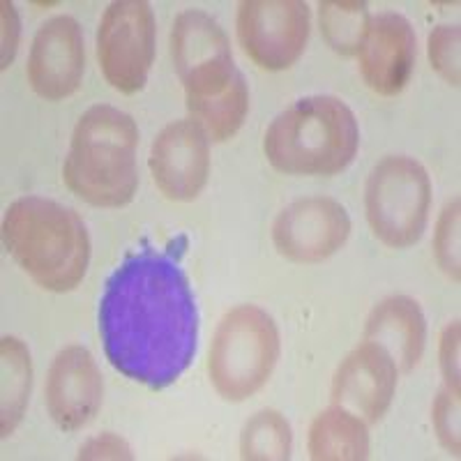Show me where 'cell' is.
<instances>
[{
	"label": "cell",
	"mask_w": 461,
	"mask_h": 461,
	"mask_svg": "<svg viewBox=\"0 0 461 461\" xmlns=\"http://www.w3.org/2000/svg\"><path fill=\"white\" fill-rule=\"evenodd\" d=\"M97 323L115 372L152 390L178 381L199 339L196 303L178 254H130L106 279Z\"/></svg>",
	"instance_id": "6da1fadb"
},
{
	"label": "cell",
	"mask_w": 461,
	"mask_h": 461,
	"mask_svg": "<svg viewBox=\"0 0 461 461\" xmlns=\"http://www.w3.org/2000/svg\"><path fill=\"white\" fill-rule=\"evenodd\" d=\"M3 242L37 286L68 294L88 270L90 238L74 210L42 196H23L7 208Z\"/></svg>",
	"instance_id": "7a4b0ae2"
},
{
	"label": "cell",
	"mask_w": 461,
	"mask_h": 461,
	"mask_svg": "<svg viewBox=\"0 0 461 461\" xmlns=\"http://www.w3.org/2000/svg\"><path fill=\"white\" fill-rule=\"evenodd\" d=\"M139 127L109 104L90 106L74 127L63 164L72 194L97 208H122L137 194Z\"/></svg>",
	"instance_id": "3957f363"
},
{
	"label": "cell",
	"mask_w": 461,
	"mask_h": 461,
	"mask_svg": "<svg viewBox=\"0 0 461 461\" xmlns=\"http://www.w3.org/2000/svg\"><path fill=\"white\" fill-rule=\"evenodd\" d=\"M360 127L346 102L310 95L277 115L267 127L263 152L286 176H337L356 158Z\"/></svg>",
	"instance_id": "277c9868"
},
{
	"label": "cell",
	"mask_w": 461,
	"mask_h": 461,
	"mask_svg": "<svg viewBox=\"0 0 461 461\" xmlns=\"http://www.w3.org/2000/svg\"><path fill=\"white\" fill-rule=\"evenodd\" d=\"M279 360V330L257 304H240L221 319L210 344L208 374L226 402H245L263 388Z\"/></svg>",
	"instance_id": "5b68a950"
},
{
	"label": "cell",
	"mask_w": 461,
	"mask_h": 461,
	"mask_svg": "<svg viewBox=\"0 0 461 461\" xmlns=\"http://www.w3.org/2000/svg\"><path fill=\"white\" fill-rule=\"evenodd\" d=\"M431 205L429 173L418 159L390 155L369 173L365 208L374 236L394 249L415 245L425 233Z\"/></svg>",
	"instance_id": "8992f818"
},
{
	"label": "cell",
	"mask_w": 461,
	"mask_h": 461,
	"mask_svg": "<svg viewBox=\"0 0 461 461\" xmlns=\"http://www.w3.org/2000/svg\"><path fill=\"white\" fill-rule=\"evenodd\" d=\"M171 56L187 95V104L215 100L245 79L233 63L226 32L212 16L201 10H187L176 19L171 31Z\"/></svg>",
	"instance_id": "52a82bcc"
},
{
	"label": "cell",
	"mask_w": 461,
	"mask_h": 461,
	"mask_svg": "<svg viewBox=\"0 0 461 461\" xmlns=\"http://www.w3.org/2000/svg\"><path fill=\"white\" fill-rule=\"evenodd\" d=\"M97 60L118 93L134 95L146 86L155 60V14L148 3H111L97 31Z\"/></svg>",
	"instance_id": "ba28073f"
},
{
	"label": "cell",
	"mask_w": 461,
	"mask_h": 461,
	"mask_svg": "<svg viewBox=\"0 0 461 461\" xmlns=\"http://www.w3.org/2000/svg\"><path fill=\"white\" fill-rule=\"evenodd\" d=\"M238 40L258 68L288 69L310 40V7L300 0H245L238 10Z\"/></svg>",
	"instance_id": "9c48e42d"
},
{
	"label": "cell",
	"mask_w": 461,
	"mask_h": 461,
	"mask_svg": "<svg viewBox=\"0 0 461 461\" xmlns=\"http://www.w3.org/2000/svg\"><path fill=\"white\" fill-rule=\"evenodd\" d=\"M351 236V217L328 196H310L284 208L273 224V240L282 257L295 263L330 258Z\"/></svg>",
	"instance_id": "30bf717a"
},
{
	"label": "cell",
	"mask_w": 461,
	"mask_h": 461,
	"mask_svg": "<svg viewBox=\"0 0 461 461\" xmlns=\"http://www.w3.org/2000/svg\"><path fill=\"white\" fill-rule=\"evenodd\" d=\"M148 167L167 199L194 201L208 183V134L194 121L171 122L152 141Z\"/></svg>",
	"instance_id": "8fae6325"
},
{
	"label": "cell",
	"mask_w": 461,
	"mask_h": 461,
	"mask_svg": "<svg viewBox=\"0 0 461 461\" xmlns=\"http://www.w3.org/2000/svg\"><path fill=\"white\" fill-rule=\"evenodd\" d=\"M86 68L84 32L77 19L53 16L37 31L28 56V84L44 100H65L81 86Z\"/></svg>",
	"instance_id": "7c38bea8"
},
{
	"label": "cell",
	"mask_w": 461,
	"mask_h": 461,
	"mask_svg": "<svg viewBox=\"0 0 461 461\" xmlns=\"http://www.w3.org/2000/svg\"><path fill=\"white\" fill-rule=\"evenodd\" d=\"M394 388L397 365L383 346L367 339L341 360L332 381V402L374 425L388 413Z\"/></svg>",
	"instance_id": "4fadbf2b"
},
{
	"label": "cell",
	"mask_w": 461,
	"mask_h": 461,
	"mask_svg": "<svg viewBox=\"0 0 461 461\" xmlns=\"http://www.w3.org/2000/svg\"><path fill=\"white\" fill-rule=\"evenodd\" d=\"M102 374L84 346H68L58 353L49 369L47 409L60 429L77 431L97 415L102 406Z\"/></svg>",
	"instance_id": "5bb4252c"
},
{
	"label": "cell",
	"mask_w": 461,
	"mask_h": 461,
	"mask_svg": "<svg viewBox=\"0 0 461 461\" xmlns=\"http://www.w3.org/2000/svg\"><path fill=\"white\" fill-rule=\"evenodd\" d=\"M357 53H360V72L365 84L374 93L385 97L399 95L409 84L418 58L413 26L409 19L394 12L374 16Z\"/></svg>",
	"instance_id": "9a60e30c"
},
{
	"label": "cell",
	"mask_w": 461,
	"mask_h": 461,
	"mask_svg": "<svg viewBox=\"0 0 461 461\" xmlns=\"http://www.w3.org/2000/svg\"><path fill=\"white\" fill-rule=\"evenodd\" d=\"M365 339L383 346L397 369L413 372L427 344V321L420 304L406 295H393L376 304L365 325Z\"/></svg>",
	"instance_id": "2e32d148"
},
{
	"label": "cell",
	"mask_w": 461,
	"mask_h": 461,
	"mask_svg": "<svg viewBox=\"0 0 461 461\" xmlns=\"http://www.w3.org/2000/svg\"><path fill=\"white\" fill-rule=\"evenodd\" d=\"M310 456L316 461L367 459V422L341 406L323 411L310 427Z\"/></svg>",
	"instance_id": "e0dca14e"
},
{
	"label": "cell",
	"mask_w": 461,
	"mask_h": 461,
	"mask_svg": "<svg viewBox=\"0 0 461 461\" xmlns=\"http://www.w3.org/2000/svg\"><path fill=\"white\" fill-rule=\"evenodd\" d=\"M0 356H3V409H0V431L3 436H10L22 422L23 411H26L28 394L32 385V367L31 353L26 344L16 337H3L0 344Z\"/></svg>",
	"instance_id": "ac0fdd59"
},
{
	"label": "cell",
	"mask_w": 461,
	"mask_h": 461,
	"mask_svg": "<svg viewBox=\"0 0 461 461\" xmlns=\"http://www.w3.org/2000/svg\"><path fill=\"white\" fill-rule=\"evenodd\" d=\"M319 22L325 42L341 56H356L367 37L372 16L367 3L328 0L319 5Z\"/></svg>",
	"instance_id": "d6986e66"
},
{
	"label": "cell",
	"mask_w": 461,
	"mask_h": 461,
	"mask_svg": "<svg viewBox=\"0 0 461 461\" xmlns=\"http://www.w3.org/2000/svg\"><path fill=\"white\" fill-rule=\"evenodd\" d=\"M294 447V434L279 411H258L247 420L240 436V456L252 461L288 459Z\"/></svg>",
	"instance_id": "ffe728a7"
},
{
	"label": "cell",
	"mask_w": 461,
	"mask_h": 461,
	"mask_svg": "<svg viewBox=\"0 0 461 461\" xmlns=\"http://www.w3.org/2000/svg\"><path fill=\"white\" fill-rule=\"evenodd\" d=\"M187 109L192 113V121L199 122L201 130L208 134V139L220 143L229 141L240 130L247 111H249V88H247V81H238L229 93L220 95L215 100L187 104Z\"/></svg>",
	"instance_id": "44dd1931"
},
{
	"label": "cell",
	"mask_w": 461,
	"mask_h": 461,
	"mask_svg": "<svg viewBox=\"0 0 461 461\" xmlns=\"http://www.w3.org/2000/svg\"><path fill=\"white\" fill-rule=\"evenodd\" d=\"M434 252L440 267L459 282V199L450 201L436 226Z\"/></svg>",
	"instance_id": "7402d4cb"
},
{
	"label": "cell",
	"mask_w": 461,
	"mask_h": 461,
	"mask_svg": "<svg viewBox=\"0 0 461 461\" xmlns=\"http://www.w3.org/2000/svg\"><path fill=\"white\" fill-rule=\"evenodd\" d=\"M431 68L452 86H459V26H436L429 32Z\"/></svg>",
	"instance_id": "603a6c76"
},
{
	"label": "cell",
	"mask_w": 461,
	"mask_h": 461,
	"mask_svg": "<svg viewBox=\"0 0 461 461\" xmlns=\"http://www.w3.org/2000/svg\"><path fill=\"white\" fill-rule=\"evenodd\" d=\"M431 420H434L440 443L452 455H459V393H452L450 388L440 390L434 402Z\"/></svg>",
	"instance_id": "cb8c5ba5"
},
{
	"label": "cell",
	"mask_w": 461,
	"mask_h": 461,
	"mask_svg": "<svg viewBox=\"0 0 461 461\" xmlns=\"http://www.w3.org/2000/svg\"><path fill=\"white\" fill-rule=\"evenodd\" d=\"M440 367L446 374L447 388L459 393V321L447 325L440 337Z\"/></svg>",
	"instance_id": "d4e9b609"
},
{
	"label": "cell",
	"mask_w": 461,
	"mask_h": 461,
	"mask_svg": "<svg viewBox=\"0 0 461 461\" xmlns=\"http://www.w3.org/2000/svg\"><path fill=\"white\" fill-rule=\"evenodd\" d=\"M79 459H131V450L125 440L115 434L95 436L79 450Z\"/></svg>",
	"instance_id": "484cf974"
}]
</instances>
